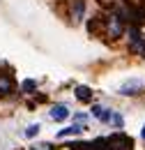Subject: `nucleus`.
<instances>
[{
    "mask_svg": "<svg viewBox=\"0 0 145 150\" xmlns=\"http://www.w3.org/2000/svg\"><path fill=\"white\" fill-rule=\"evenodd\" d=\"M83 12H85V2H83V0H74L72 2V19H74V23H78V21L83 19Z\"/></svg>",
    "mask_w": 145,
    "mask_h": 150,
    "instance_id": "obj_5",
    "label": "nucleus"
},
{
    "mask_svg": "<svg viewBox=\"0 0 145 150\" xmlns=\"http://www.w3.org/2000/svg\"><path fill=\"white\" fill-rule=\"evenodd\" d=\"M32 150H53V148H51L49 143H39V146H35Z\"/></svg>",
    "mask_w": 145,
    "mask_h": 150,
    "instance_id": "obj_13",
    "label": "nucleus"
},
{
    "mask_svg": "<svg viewBox=\"0 0 145 150\" xmlns=\"http://www.w3.org/2000/svg\"><path fill=\"white\" fill-rule=\"evenodd\" d=\"M25 93H30V90H35V81H23V86H21Z\"/></svg>",
    "mask_w": 145,
    "mask_h": 150,
    "instance_id": "obj_12",
    "label": "nucleus"
},
{
    "mask_svg": "<svg viewBox=\"0 0 145 150\" xmlns=\"http://www.w3.org/2000/svg\"><path fill=\"white\" fill-rule=\"evenodd\" d=\"M122 30H125L122 16H120V14H111V16H108V37L111 39H118L120 35H122Z\"/></svg>",
    "mask_w": 145,
    "mask_h": 150,
    "instance_id": "obj_3",
    "label": "nucleus"
},
{
    "mask_svg": "<svg viewBox=\"0 0 145 150\" xmlns=\"http://www.w3.org/2000/svg\"><path fill=\"white\" fill-rule=\"evenodd\" d=\"M143 139H145V127H143Z\"/></svg>",
    "mask_w": 145,
    "mask_h": 150,
    "instance_id": "obj_15",
    "label": "nucleus"
},
{
    "mask_svg": "<svg viewBox=\"0 0 145 150\" xmlns=\"http://www.w3.org/2000/svg\"><path fill=\"white\" fill-rule=\"evenodd\" d=\"M12 93V81L7 76H0V95H7Z\"/></svg>",
    "mask_w": 145,
    "mask_h": 150,
    "instance_id": "obj_10",
    "label": "nucleus"
},
{
    "mask_svg": "<svg viewBox=\"0 0 145 150\" xmlns=\"http://www.w3.org/2000/svg\"><path fill=\"white\" fill-rule=\"evenodd\" d=\"M85 129L83 125H72V127H67V129H62L58 134V139H65V136H74V134H81V132Z\"/></svg>",
    "mask_w": 145,
    "mask_h": 150,
    "instance_id": "obj_8",
    "label": "nucleus"
},
{
    "mask_svg": "<svg viewBox=\"0 0 145 150\" xmlns=\"http://www.w3.org/2000/svg\"><path fill=\"white\" fill-rule=\"evenodd\" d=\"M67 115H69V109H67L65 104H55L53 109H51V118L58 120V122H60V120H65Z\"/></svg>",
    "mask_w": 145,
    "mask_h": 150,
    "instance_id": "obj_6",
    "label": "nucleus"
},
{
    "mask_svg": "<svg viewBox=\"0 0 145 150\" xmlns=\"http://www.w3.org/2000/svg\"><path fill=\"white\" fill-rule=\"evenodd\" d=\"M99 113H101V106H92V115L94 118H99Z\"/></svg>",
    "mask_w": 145,
    "mask_h": 150,
    "instance_id": "obj_14",
    "label": "nucleus"
},
{
    "mask_svg": "<svg viewBox=\"0 0 145 150\" xmlns=\"http://www.w3.org/2000/svg\"><path fill=\"white\" fill-rule=\"evenodd\" d=\"M76 97H78L81 102H92V90L85 88V86H78V88H76Z\"/></svg>",
    "mask_w": 145,
    "mask_h": 150,
    "instance_id": "obj_7",
    "label": "nucleus"
},
{
    "mask_svg": "<svg viewBox=\"0 0 145 150\" xmlns=\"http://www.w3.org/2000/svg\"><path fill=\"white\" fill-rule=\"evenodd\" d=\"M145 88V81L143 79H129L127 83L120 86V95H138V90Z\"/></svg>",
    "mask_w": 145,
    "mask_h": 150,
    "instance_id": "obj_4",
    "label": "nucleus"
},
{
    "mask_svg": "<svg viewBox=\"0 0 145 150\" xmlns=\"http://www.w3.org/2000/svg\"><path fill=\"white\" fill-rule=\"evenodd\" d=\"M37 132H39V125H30V127L25 129V136H30V139H32V136H35Z\"/></svg>",
    "mask_w": 145,
    "mask_h": 150,
    "instance_id": "obj_11",
    "label": "nucleus"
},
{
    "mask_svg": "<svg viewBox=\"0 0 145 150\" xmlns=\"http://www.w3.org/2000/svg\"><path fill=\"white\" fill-rule=\"evenodd\" d=\"M72 150H101V148H99V141H97V143H74Z\"/></svg>",
    "mask_w": 145,
    "mask_h": 150,
    "instance_id": "obj_9",
    "label": "nucleus"
},
{
    "mask_svg": "<svg viewBox=\"0 0 145 150\" xmlns=\"http://www.w3.org/2000/svg\"><path fill=\"white\" fill-rule=\"evenodd\" d=\"M129 39H131V44H129L131 51L145 58V35H141L138 30H131V33H129Z\"/></svg>",
    "mask_w": 145,
    "mask_h": 150,
    "instance_id": "obj_2",
    "label": "nucleus"
},
{
    "mask_svg": "<svg viewBox=\"0 0 145 150\" xmlns=\"http://www.w3.org/2000/svg\"><path fill=\"white\" fill-rule=\"evenodd\" d=\"M99 146H104V150H134V141L127 134L115 132L108 139H99Z\"/></svg>",
    "mask_w": 145,
    "mask_h": 150,
    "instance_id": "obj_1",
    "label": "nucleus"
}]
</instances>
